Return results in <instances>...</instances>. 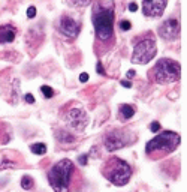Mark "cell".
<instances>
[{"mask_svg":"<svg viewBox=\"0 0 187 192\" xmlns=\"http://www.w3.org/2000/svg\"><path fill=\"white\" fill-rule=\"evenodd\" d=\"M91 20L94 26L96 39L103 44L114 42V20H115L114 3H108V5L96 3Z\"/></svg>","mask_w":187,"mask_h":192,"instance_id":"1","label":"cell"},{"mask_svg":"<svg viewBox=\"0 0 187 192\" xmlns=\"http://www.w3.org/2000/svg\"><path fill=\"white\" fill-rule=\"evenodd\" d=\"M181 143V137L174 132V131H163L159 135H156L153 140H150L145 146V153L147 156L153 158H162L172 153Z\"/></svg>","mask_w":187,"mask_h":192,"instance_id":"2","label":"cell"},{"mask_svg":"<svg viewBox=\"0 0 187 192\" xmlns=\"http://www.w3.org/2000/svg\"><path fill=\"white\" fill-rule=\"evenodd\" d=\"M73 173V162L70 159H62L48 171V182L55 192H70V182Z\"/></svg>","mask_w":187,"mask_h":192,"instance_id":"3","label":"cell"},{"mask_svg":"<svg viewBox=\"0 0 187 192\" xmlns=\"http://www.w3.org/2000/svg\"><path fill=\"white\" fill-rule=\"evenodd\" d=\"M102 174L114 186H124L132 177V168L126 161L112 156L105 162Z\"/></svg>","mask_w":187,"mask_h":192,"instance_id":"4","label":"cell"},{"mask_svg":"<svg viewBox=\"0 0 187 192\" xmlns=\"http://www.w3.org/2000/svg\"><path fill=\"white\" fill-rule=\"evenodd\" d=\"M153 80L157 84H169L175 83L181 77V66L178 62L172 59H160L151 71Z\"/></svg>","mask_w":187,"mask_h":192,"instance_id":"5","label":"cell"},{"mask_svg":"<svg viewBox=\"0 0 187 192\" xmlns=\"http://www.w3.org/2000/svg\"><path fill=\"white\" fill-rule=\"evenodd\" d=\"M156 53H157V47L153 39H142L133 48L132 62L138 65H147L156 57Z\"/></svg>","mask_w":187,"mask_h":192,"instance_id":"6","label":"cell"},{"mask_svg":"<svg viewBox=\"0 0 187 192\" xmlns=\"http://www.w3.org/2000/svg\"><path fill=\"white\" fill-rule=\"evenodd\" d=\"M133 141V137H130V134L127 131H120V129H114L109 131L105 138H103V146L108 152H117L120 149L129 146Z\"/></svg>","mask_w":187,"mask_h":192,"instance_id":"7","label":"cell"},{"mask_svg":"<svg viewBox=\"0 0 187 192\" xmlns=\"http://www.w3.org/2000/svg\"><path fill=\"white\" fill-rule=\"evenodd\" d=\"M65 120H66V125L70 129H73L76 132H83L85 126L88 125V114L85 113V110L79 108V107H75V108H70L66 113Z\"/></svg>","mask_w":187,"mask_h":192,"instance_id":"8","label":"cell"},{"mask_svg":"<svg viewBox=\"0 0 187 192\" xmlns=\"http://www.w3.org/2000/svg\"><path fill=\"white\" fill-rule=\"evenodd\" d=\"M57 29H58L60 35L66 36L69 39H75L76 36L79 35V29H81V27H79V24L72 17L63 15V17H60V20H58Z\"/></svg>","mask_w":187,"mask_h":192,"instance_id":"9","label":"cell"},{"mask_svg":"<svg viewBox=\"0 0 187 192\" xmlns=\"http://www.w3.org/2000/svg\"><path fill=\"white\" fill-rule=\"evenodd\" d=\"M159 35L165 41H174L180 36V21L177 18H169L159 27Z\"/></svg>","mask_w":187,"mask_h":192,"instance_id":"10","label":"cell"},{"mask_svg":"<svg viewBox=\"0 0 187 192\" xmlns=\"http://www.w3.org/2000/svg\"><path fill=\"white\" fill-rule=\"evenodd\" d=\"M168 0H144L142 2V12L148 18L160 17L165 12Z\"/></svg>","mask_w":187,"mask_h":192,"instance_id":"11","label":"cell"},{"mask_svg":"<svg viewBox=\"0 0 187 192\" xmlns=\"http://www.w3.org/2000/svg\"><path fill=\"white\" fill-rule=\"evenodd\" d=\"M17 36V29L11 24L0 26V44H9L15 39Z\"/></svg>","mask_w":187,"mask_h":192,"instance_id":"12","label":"cell"},{"mask_svg":"<svg viewBox=\"0 0 187 192\" xmlns=\"http://www.w3.org/2000/svg\"><path fill=\"white\" fill-rule=\"evenodd\" d=\"M118 114H120V119L124 122V120H129L135 116V108L132 105H127V104H123L120 105L118 108Z\"/></svg>","mask_w":187,"mask_h":192,"instance_id":"13","label":"cell"},{"mask_svg":"<svg viewBox=\"0 0 187 192\" xmlns=\"http://www.w3.org/2000/svg\"><path fill=\"white\" fill-rule=\"evenodd\" d=\"M55 137H57V140L60 141L62 144H72V143H75V135H72L70 132L68 131H57L55 132Z\"/></svg>","mask_w":187,"mask_h":192,"instance_id":"14","label":"cell"},{"mask_svg":"<svg viewBox=\"0 0 187 192\" xmlns=\"http://www.w3.org/2000/svg\"><path fill=\"white\" fill-rule=\"evenodd\" d=\"M30 150H32V153H34V155L42 156V155L47 153V146H45L44 143H34V144L30 146Z\"/></svg>","mask_w":187,"mask_h":192,"instance_id":"15","label":"cell"},{"mask_svg":"<svg viewBox=\"0 0 187 192\" xmlns=\"http://www.w3.org/2000/svg\"><path fill=\"white\" fill-rule=\"evenodd\" d=\"M66 2H68L69 6H72V8H85L93 0H66Z\"/></svg>","mask_w":187,"mask_h":192,"instance_id":"16","label":"cell"},{"mask_svg":"<svg viewBox=\"0 0 187 192\" xmlns=\"http://www.w3.org/2000/svg\"><path fill=\"white\" fill-rule=\"evenodd\" d=\"M33 179L32 177H29V176H24L23 177V180H21V188L23 189H26V191H29V189H32L33 188Z\"/></svg>","mask_w":187,"mask_h":192,"instance_id":"17","label":"cell"},{"mask_svg":"<svg viewBox=\"0 0 187 192\" xmlns=\"http://www.w3.org/2000/svg\"><path fill=\"white\" fill-rule=\"evenodd\" d=\"M41 92L44 93V96H45L47 99H50V98L54 96V90H52L50 86H42V87H41Z\"/></svg>","mask_w":187,"mask_h":192,"instance_id":"18","label":"cell"},{"mask_svg":"<svg viewBox=\"0 0 187 192\" xmlns=\"http://www.w3.org/2000/svg\"><path fill=\"white\" fill-rule=\"evenodd\" d=\"M120 29H121V30H124V32L130 30V29H132L130 21H129V20H123V21H120Z\"/></svg>","mask_w":187,"mask_h":192,"instance_id":"19","label":"cell"},{"mask_svg":"<svg viewBox=\"0 0 187 192\" xmlns=\"http://www.w3.org/2000/svg\"><path fill=\"white\" fill-rule=\"evenodd\" d=\"M150 129H151V132H160V123L153 122L150 125Z\"/></svg>","mask_w":187,"mask_h":192,"instance_id":"20","label":"cell"},{"mask_svg":"<svg viewBox=\"0 0 187 192\" xmlns=\"http://www.w3.org/2000/svg\"><path fill=\"white\" fill-rule=\"evenodd\" d=\"M27 17H29V18H34V17H36V8H34V6H30V8L27 9Z\"/></svg>","mask_w":187,"mask_h":192,"instance_id":"21","label":"cell"},{"mask_svg":"<svg viewBox=\"0 0 187 192\" xmlns=\"http://www.w3.org/2000/svg\"><path fill=\"white\" fill-rule=\"evenodd\" d=\"M24 101L27 102V104H34V98L32 93H27L26 96H24Z\"/></svg>","mask_w":187,"mask_h":192,"instance_id":"22","label":"cell"},{"mask_svg":"<svg viewBox=\"0 0 187 192\" xmlns=\"http://www.w3.org/2000/svg\"><path fill=\"white\" fill-rule=\"evenodd\" d=\"M96 71H97V74L105 75V68H103V65L101 63V62H97V65H96Z\"/></svg>","mask_w":187,"mask_h":192,"instance_id":"23","label":"cell"},{"mask_svg":"<svg viewBox=\"0 0 187 192\" xmlns=\"http://www.w3.org/2000/svg\"><path fill=\"white\" fill-rule=\"evenodd\" d=\"M6 167L14 168V167H15V164H14V162H8V161H6V162H3V164H0V170H5Z\"/></svg>","mask_w":187,"mask_h":192,"instance_id":"24","label":"cell"},{"mask_svg":"<svg viewBox=\"0 0 187 192\" xmlns=\"http://www.w3.org/2000/svg\"><path fill=\"white\" fill-rule=\"evenodd\" d=\"M129 11H130V12H136V11H138V5L132 2V3L129 5Z\"/></svg>","mask_w":187,"mask_h":192,"instance_id":"25","label":"cell"},{"mask_svg":"<svg viewBox=\"0 0 187 192\" xmlns=\"http://www.w3.org/2000/svg\"><path fill=\"white\" fill-rule=\"evenodd\" d=\"M87 155H81V156H79V164H81V165H87Z\"/></svg>","mask_w":187,"mask_h":192,"instance_id":"26","label":"cell"},{"mask_svg":"<svg viewBox=\"0 0 187 192\" xmlns=\"http://www.w3.org/2000/svg\"><path fill=\"white\" fill-rule=\"evenodd\" d=\"M79 81H81V83H85V81H88V75H87L85 72L79 75Z\"/></svg>","mask_w":187,"mask_h":192,"instance_id":"27","label":"cell"},{"mask_svg":"<svg viewBox=\"0 0 187 192\" xmlns=\"http://www.w3.org/2000/svg\"><path fill=\"white\" fill-rule=\"evenodd\" d=\"M121 86H123V87H126V89H130V87H132V83H130V81H124V80H123V81H121Z\"/></svg>","mask_w":187,"mask_h":192,"instance_id":"28","label":"cell"},{"mask_svg":"<svg viewBox=\"0 0 187 192\" xmlns=\"http://www.w3.org/2000/svg\"><path fill=\"white\" fill-rule=\"evenodd\" d=\"M127 77H129V78H133V77H135V71L133 69L127 71Z\"/></svg>","mask_w":187,"mask_h":192,"instance_id":"29","label":"cell"}]
</instances>
